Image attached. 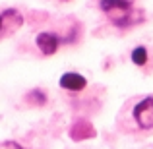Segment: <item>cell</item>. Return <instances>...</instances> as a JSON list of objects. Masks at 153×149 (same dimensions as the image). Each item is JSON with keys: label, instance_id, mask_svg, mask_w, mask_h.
I'll return each instance as SVG.
<instances>
[{"label": "cell", "instance_id": "6da1fadb", "mask_svg": "<svg viewBox=\"0 0 153 149\" xmlns=\"http://www.w3.org/2000/svg\"><path fill=\"white\" fill-rule=\"evenodd\" d=\"M99 8L116 27H130L143 19V12L134 10V0H99Z\"/></svg>", "mask_w": 153, "mask_h": 149}, {"label": "cell", "instance_id": "7a4b0ae2", "mask_svg": "<svg viewBox=\"0 0 153 149\" xmlns=\"http://www.w3.org/2000/svg\"><path fill=\"white\" fill-rule=\"evenodd\" d=\"M132 116H134L136 124L142 130H151L153 128V97H143L142 101L134 105L132 108Z\"/></svg>", "mask_w": 153, "mask_h": 149}, {"label": "cell", "instance_id": "3957f363", "mask_svg": "<svg viewBox=\"0 0 153 149\" xmlns=\"http://www.w3.org/2000/svg\"><path fill=\"white\" fill-rule=\"evenodd\" d=\"M23 23V16L19 14L14 8H8L0 14V37H6V35L14 33L16 29H19Z\"/></svg>", "mask_w": 153, "mask_h": 149}, {"label": "cell", "instance_id": "277c9868", "mask_svg": "<svg viewBox=\"0 0 153 149\" xmlns=\"http://www.w3.org/2000/svg\"><path fill=\"white\" fill-rule=\"evenodd\" d=\"M35 45L45 56H52L62 45V37L56 33H51V31H43L35 37Z\"/></svg>", "mask_w": 153, "mask_h": 149}, {"label": "cell", "instance_id": "5b68a950", "mask_svg": "<svg viewBox=\"0 0 153 149\" xmlns=\"http://www.w3.org/2000/svg\"><path fill=\"white\" fill-rule=\"evenodd\" d=\"M97 136V132H95L93 124L89 122V120L85 118H79L76 120L74 124H72L70 128V138L74 139V142H83V139H91Z\"/></svg>", "mask_w": 153, "mask_h": 149}, {"label": "cell", "instance_id": "8992f818", "mask_svg": "<svg viewBox=\"0 0 153 149\" xmlns=\"http://www.w3.org/2000/svg\"><path fill=\"white\" fill-rule=\"evenodd\" d=\"M60 87L66 91H82L85 89L87 85V79L83 78L82 74H78V72H66V74L60 76Z\"/></svg>", "mask_w": 153, "mask_h": 149}, {"label": "cell", "instance_id": "52a82bcc", "mask_svg": "<svg viewBox=\"0 0 153 149\" xmlns=\"http://www.w3.org/2000/svg\"><path fill=\"white\" fill-rule=\"evenodd\" d=\"M25 101L35 107H45L47 105V93L43 89H31L29 93L25 95Z\"/></svg>", "mask_w": 153, "mask_h": 149}, {"label": "cell", "instance_id": "ba28073f", "mask_svg": "<svg viewBox=\"0 0 153 149\" xmlns=\"http://www.w3.org/2000/svg\"><path fill=\"white\" fill-rule=\"evenodd\" d=\"M130 58H132V62H134L136 66H146L147 60H149V54H147L146 47H136V49L132 50Z\"/></svg>", "mask_w": 153, "mask_h": 149}, {"label": "cell", "instance_id": "9c48e42d", "mask_svg": "<svg viewBox=\"0 0 153 149\" xmlns=\"http://www.w3.org/2000/svg\"><path fill=\"white\" fill-rule=\"evenodd\" d=\"M0 149H27V147L19 145L18 142H12V139H8V142H2V143H0Z\"/></svg>", "mask_w": 153, "mask_h": 149}]
</instances>
